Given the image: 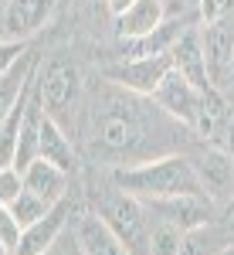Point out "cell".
<instances>
[{"label":"cell","mask_w":234,"mask_h":255,"mask_svg":"<svg viewBox=\"0 0 234 255\" xmlns=\"http://www.w3.org/2000/svg\"><path fill=\"white\" fill-rule=\"evenodd\" d=\"M51 208H55V204H48L44 197H38L34 191H27V187H24V191L17 194V201L10 204V215L17 218V225H20V228H27V225L41 221V218L48 215Z\"/></svg>","instance_id":"21"},{"label":"cell","mask_w":234,"mask_h":255,"mask_svg":"<svg viewBox=\"0 0 234 255\" xmlns=\"http://www.w3.org/2000/svg\"><path fill=\"white\" fill-rule=\"evenodd\" d=\"M217 255H234V242H228V245H224V249H221Z\"/></svg>","instance_id":"28"},{"label":"cell","mask_w":234,"mask_h":255,"mask_svg":"<svg viewBox=\"0 0 234 255\" xmlns=\"http://www.w3.org/2000/svg\"><path fill=\"white\" fill-rule=\"evenodd\" d=\"M150 208V215L159 221H170L180 232H194L200 225L214 221V201L207 194H173V197H156V201H143Z\"/></svg>","instance_id":"6"},{"label":"cell","mask_w":234,"mask_h":255,"mask_svg":"<svg viewBox=\"0 0 234 255\" xmlns=\"http://www.w3.org/2000/svg\"><path fill=\"white\" fill-rule=\"evenodd\" d=\"M72 211H75L72 194L61 197V201L41 218V221L27 225V228L20 232V242H17V249H14V255H48V252H51V245L58 242V235L65 232V225H68Z\"/></svg>","instance_id":"8"},{"label":"cell","mask_w":234,"mask_h":255,"mask_svg":"<svg viewBox=\"0 0 234 255\" xmlns=\"http://www.w3.org/2000/svg\"><path fill=\"white\" fill-rule=\"evenodd\" d=\"M129 3H133V0H105V7L112 10V17H119V14H122V10H126Z\"/></svg>","instance_id":"27"},{"label":"cell","mask_w":234,"mask_h":255,"mask_svg":"<svg viewBox=\"0 0 234 255\" xmlns=\"http://www.w3.org/2000/svg\"><path fill=\"white\" fill-rule=\"evenodd\" d=\"M75 249L81 255H129V249L112 235V228L95 215L85 211L75 225Z\"/></svg>","instance_id":"12"},{"label":"cell","mask_w":234,"mask_h":255,"mask_svg":"<svg viewBox=\"0 0 234 255\" xmlns=\"http://www.w3.org/2000/svg\"><path fill=\"white\" fill-rule=\"evenodd\" d=\"M200 41H204V58H207V72L211 82H221L224 68L234 58V27L228 20H214V24H204L200 27Z\"/></svg>","instance_id":"14"},{"label":"cell","mask_w":234,"mask_h":255,"mask_svg":"<svg viewBox=\"0 0 234 255\" xmlns=\"http://www.w3.org/2000/svg\"><path fill=\"white\" fill-rule=\"evenodd\" d=\"M31 51L27 41H14V38H0V75H7L24 55Z\"/></svg>","instance_id":"23"},{"label":"cell","mask_w":234,"mask_h":255,"mask_svg":"<svg viewBox=\"0 0 234 255\" xmlns=\"http://www.w3.org/2000/svg\"><path fill=\"white\" fill-rule=\"evenodd\" d=\"M34 75H38V55L34 51H27L7 75H0V119L7 116L14 109V102L27 92V85L34 82Z\"/></svg>","instance_id":"18"},{"label":"cell","mask_w":234,"mask_h":255,"mask_svg":"<svg viewBox=\"0 0 234 255\" xmlns=\"http://www.w3.org/2000/svg\"><path fill=\"white\" fill-rule=\"evenodd\" d=\"M170 72H173V51H163V55H150V58H122L119 65H109L105 82L122 85L136 96H153Z\"/></svg>","instance_id":"5"},{"label":"cell","mask_w":234,"mask_h":255,"mask_svg":"<svg viewBox=\"0 0 234 255\" xmlns=\"http://www.w3.org/2000/svg\"><path fill=\"white\" fill-rule=\"evenodd\" d=\"M187 133L190 129L163 113L153 96H136L112 82H98L92 89L81 116V150L102 167L176 153Z\"/></svg>","instance_id":"1"},{"label":"cell","mask_w":234,"mask_h":255,"mask_svg":"<svg viewBox=\"0 0 234 255\" xmlns=\"http://www.w3.org/2000/svg\"><path fill=\"white\" fill-rule=\"evenodd\" d=\"M163 20H166L163 17V0H133L116 17V34H119V41L143 38V34L156 31Z\"/></svg>","instance_id":"15"},{"label":"cell","mask_w":234,"mask_h":255,"mask_svg":"<svg viewBox=\"0 0 234 255\" xmlns=\"http://www.w3.org/2000/svg\"><path fill=\"white\" fill-rule=\"evenodd\" d=\"M190 24H194L190 17H170V20H163L156 31L143 34V38H126L119 58H150V55H163V51H170L176 41L183 38V31H190Z\"/></svg>","instance_id":"11"},{"label":"cell","mask_w":234,"mask_h":255,"mask_svg":"<svg viewBox=\"0 0 234 255\" xmlns=\"http://www.w3.org/2000/svg\"><path fill=\"white\" fill-rule=\"evenodd\" d=\"M38 157L58 163L61 170H68V174L75 170V163H78V150H75V143H72V136H68V129L61 123H55L48 113L41 119V153Z\"/></svg>","instance_id":"17"},{"label":"cell","mask_w":234,"mask_h":255,"mask_svg":"<svg viewBox=\"0 0 234 255\" xmlns=\"http://www.w3.org/2000/svg\"><path fill=\"white\" fill-rule=\"evenodd\" d=\"M92 211H95L112 235L129 249V255H150V208L136 194L122 191V187H95L92 191Z\"/></svg>","instance_id":"3"},{"label":"cell","mask_w":234,"mask_h":255,"mask_svg":"<svg viewBox=\"0 0 234 255\" xmlns=\"http://www.w3.org/2000/svg\"><path fill=\"white\" fill-rule=\"evenodd\" d=\"M81 68L75 58L68 55H51V58L38 65V99L44 113L61 123L65 129H72L81 106Z\"/></svg>","instance_id":"4"},{"label":"cell","mask_w":234,"mask_h":255,"mask_svg":"<svg viewBox=\"0 0 234 255\" xmlns=\"http://www.w3.org/2000/svg\"><path fill=\"white\" fill-rule=\"evenodd\" d=\"M48 255H51V252H48Z\"/></svg>","instance_id":"34"},{"label":"cell","mask_w":234,"mask_h":255,"mask_svg":"<svg viewBox=\"0 0 234 255\" xmlns=\"http://www.w3.org/2000/svg\"><path fill=\"white\" fill-rule=\"evenodd\" d=\"M228 10H231V0H200V20H204V24L224 20Z\"/></svg>","instance_id":"24"},{"label":"cell","mask_w":234,"mask_h":255,"mask_svg":"<svg viewBox=\"0 0 234 255\" xmlns=\"http://www.w3.org/2000/svg\"><path fill=\"white\" fill-rule=\"evenodd\" d=\"M0 255H10V249H7V245H3V242H0Z\"/></svg>","instance_id":"29"},{"label":"cell","mask_w":234,"mask_h":255,"mask_svg":"<svg viewBox=\"0 0 234 255\" xmlns=\"http://www.w3.org/2000/svg\"><path fill=\"white\" fill-rule=\"evenodd\" d=\"M217 136H221V150H228L234 160V119H224V126L217 129Z\"/></svg>","instance_id":"26"},{"label":"cell","mask_w":234,"mask_h":255,"mask_svg":"<svg viewBox=\"0 0 234 255\" xmlns=\"http://www.w3.org/2000/svg\"><path fill=\"white\" fill-rule=\"evenodd\" d=\"M0 34H3V24H0Z\"/></svg>","instance_id":"32"},{"label":"cell","mask_w":234,"mask_h":255,"mask_svg":"<svg viewBox=\"0 0 234 255\" xmlns=\"http://www.w3.org/2000/svg\"><path fill=\"white\" fill-rule=\"evenodd\" d=\"M3 3H7V0H0V7H3Z\"/></svg>","instance_id":"31"},{"label":"cell","mask_w":234,"mask_h":255,"mask_svg":"<svg viewBox=\"0 0 234 255\" xmlns=\"http://www.w3.org/2000/svg\"><path fill=\"white\" fill-rule=\"evenodd\" d=\"M214 89L221 92V99H224V102L234 109V58H231V65L224 68V75H221V82H217Z\"/></svg>","instance_id":"25"},{"label":"cell","mask_w":234,"mask_h":255,"mask_svg":"<svg viewBox=\"0 0 234 255\" xmlns=\"http://www.w3.org/2000/svg\"><path fill=\"white\" fill-rule=\"evenodd\" d=\"M58 0H7L0 10V24H3V38L14 41H31L48 20L55 17Z\"/></svg>","instance_id":"7"},{"label":"cell","mask_w":234,"mask_h":255,"mask_svg":"<svg viewBox=\"0 0 234 255\" xmlns=\"http://www.w3.org/2000/svg\"><path fill=\"white\" fill-rule=\"evenodd\" d=\"M109 180L136 194L139 201H156V197H173V194H204L200 177L194 170V160L183 153H163L126 167H109Z\"/></svg>","instance_id":"2"},{"label":"cell","mask_w":234,"mask_h":255,"mask_svg":"<svg viewBox=\"0 0 234 255\" xmlns=\"http://www.w3.org/2000/svg\"><path fill=\"white\" fill-rule=\"evenodd\" d=\"M173 68L183 75V79L197 85L200 92H217L214 82H211V72H207V58H204V41H200V31L190 27L183 31V38L176 41L173 48Z\"/></svg>","instance_id":"10"},{"label":"cell","mask_w":234,"mask_h":255,"mask_svg":"<svg viewBox=\"0 0 234 255\" xmlns=\"http://www.w3.org/2000/svg\"><path fill=\"white\" fill-rule=\"evenodd\" d=\"M228 245V238L221 228L211 225H200L194 232H183V242H180V255H217L221 249Z\"/></svg>","instance_id":"19"},{"label":"cell","mask_w":234,"mask_h":255,"mask_svg":"<svg viewBox=\"0 0 234 255\" xmlns=\"http://www.w3.org/2000/svg\"><path fill=\"white\" fill-rule=\"evenodd\" d=\"M24 191V177H20L17 167H0V204H14L17 194Z\"/></svg>","instance_id":"22"},{"label":"cell","mask_w":234,"mask_h":255,"mask_svg":"<svg viewBox=\"0 0 234 255\" xmlns=\"http://www.w3.org/2000/svg\"><path fill=\"white\" fill-rule=\"evenodd\" d=\"M75 255H81V252H78V249H75Z\"/></svg>","instance_id":"33"},{"label":"cell","mask_w":234,"mask_h":255,"mask_svg":"<svg viewBox=\"0 0 234 255\" xmlns=\"http://www.w3.org/2000/svg\"><path fill=\"white\" fill-rule=\"evenodd\" d=\"M190 160H194V170L200 177V187H204V194L211 197V201L234 197V160L228 150L207 146V150H200Z\"/></svg>","instance_id":"9"},{"label":"cell","mask_w":234,"mask_h":255,"mask_svg":"<svg viewBox=\"0 0 234 255\" xmlns=\"http://www.w3.org/2000/svg\"><path fill=\"white\" fill-rule=\"evenodd\" d=\"M41 119H44V106L38 99V82H34V96L27 102V113H24L20 129H17V153H14V167L17 170H24L41 153Z\"/></svg>","instance_id":"16"},{"label":"cell","mask_w":234,"mask_h":255,"mask_svg":"<svg viewBox=\"0 0 234 255\" xmlns=\"http://www.w3.org/2000/svg\"><path fill=\"white\" fill-rule=\"evenodd\" d=\"M180 242H183V232L176 225L153 218V225H150V255H180Z\"/></svg>","instance_id":"20"},{"label":"cell","mask_w":234,"mask_h":255,"mask_svg":"<svg viewBox=\"0 0 234 255\" xmlns=\"http://www.w3.org/2000/svg\"><path fill=\"white\" fill-rule=\"evenodd\" d=\"M231 218H234V201H231Z\"/></svg>","instance_id":"30"},{"label":"cell","mask_w":234,"mask_h":255,"mask_svg":"<svg viewBox=\"0 0 234 255\" xmlns=\"http://www.w3.org/2000/svg\"><path fill=\"white\" fill-rule=\"evenodd\" d=\"M20 177H24V187L34 191L38 197H44L48 204H58L61 197H68V170H61L58 163H51L44 157L31 160L20 170Z\"/></svg>","instance_id":"13"}]
</instances>
